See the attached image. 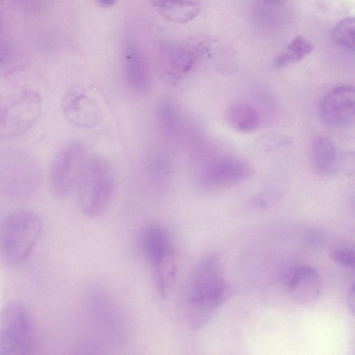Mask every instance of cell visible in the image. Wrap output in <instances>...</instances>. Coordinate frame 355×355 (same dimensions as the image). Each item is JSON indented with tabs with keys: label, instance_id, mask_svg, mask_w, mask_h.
Instances as JSON below:
<instances>
[{
	"label": "cell",
	"instance_id": "1",
	"mask_svg": "<svg viewBox=\"0 0 355 355\" xmlns=\"http://www.w3.org/2000/svg\"><path fill=\"white\" fill-rule=\"evenodd\" d=\"M227 295L220 259L215 253H209L198 262L187 282L185 308L189 327L198 329L205 326Z\"/></svg>",
	"mask_w": 355,
	"mask_h": 355
},
{
	"label": "cell",
	"instance_id": "2",
	"mask_svg": "<svg viewBox=\"0 0 355 355\" xmlns=\"http://www.w3.org/2000/svg\"><path fill=\"white\" fill-rule=\"evenodd\" d=\"M115 179L108 161L99 155L87 157L76 188L81 212L90 218L103 214L114 195Z\"/></svg>",
	"mask_w": 355,
	"mask_h": 355
},
{
	"label": "cell",
	"instance_id": "3",
	"mask_svg": "<svg viewBox=\"0 0 355 355\" xmlns=\"http://www.w3.org/2000/svg\"><path fill=\"white\" fill-rule=\"evenodd\" d=\"M40 217L28 209L14 211L0 222V261L7 266L24 261L42 232Z\"/></svg>",
	"mask_w": 355,
	"mask_h": 355
},
{
	"label": "cell",
	"instance_id": "4",
	"mask_svg": "<svg viewBox=\"0 0 355 355\" xmlns=\"http://www.w3.org/2000/svg\"><path fill=\"white\" fill-rule=\"evenodd\" d=\"M42 181L41 168L32 156L17 149L0 150V194L25 198L35 193Z\"/></svg>",
	"mask_w": 355,
	"mask_h": 355
},
{
	"label": "cell",
	"instance_id": "5",
	"mask_svg": "<svg viewBox=\"0 0 355 355\" xmlns=\"http://www.w3.org/2000/svg\"><path fill=\"white\" fill-rule=\"evenodd\" d=\"M42 109V96L33 89L0 95V140L24 135L36 123Z\"/></svg>",
	"mask_w": 355,
	"mask_h": 355
},
{
	"label": "cell",
	"instance_id": "6",
	"mask_svg": "<svg viewBox=\"0 0 355 355\" xmlns=\"http://www.w3.org/2000/svg\"><path fill=\"white\" fill-rule=\"evenodd\" d=\"M35 334L26 306L15 301L0 311V354L25 355L31 353Z\"/></svg>",
	"mask_w": 355,
	"mask_h": 355
},
{
	"label": "cell",
	"instance_id": "7",
	"mask_svg": "<svg viewBox=\"0 0 355 355\" xmlns=\"http://www.w3.org/2000/svg\"><path fill=\"white\" fill-rule=\"evenodd\" d=\"M87 157L85 145L78 141L67 144L56 155L51 168L50 181L57 196L66 197L76 187Z\"/></svg>",
	"mask_w": 355,
	"mask_h": 355
},
{
	"label": "cell",
	"instance_id": "8",
	"mask_svg": "<svg viewBox=\"0 0 355 355\" xmlns=\"http://www.w3.org/2000/svg\"><path fill=\"white\" fill-rule=\"evenodd\" d=\"M207 49V41L200 38L170 42L162 50L163 70L173 79H181L191 70Z\"/></svg>",
	"mask_w": 355,
	"mask_h": 355
},
{
	"label": "cell",
	"instance_id": "9",
	"mask_svg": "<svg viewBox=\"0 0 355 355\" xmlns=\"http://www.w3.org/2000/svg\"><path fill=\"white\" fill-rule=\"evenodd\" d=\"M355 111V90L349 85L332 89L322 100L320 113L322 121L334 127L353 123Z\"/></svg>",
	"mask_w": 355,
	"mask_h": 355
},
{
	"label": "cell",
	"instance_id": "10",
	"mask_svg": "<svg viewBox=\"0 0 355 355\" xmlns=\"http://www.w3.org/2000/svg\"><path fill=\"white\" fill-rule=\"evenodd\" d=\"M253 174V168L243 159L225 157L207 164L202 169L201 178L206 186L221 188L236 185Z\"/></svg>",
	"mask_w": 355,
	"mask_h": 355
},
{
	"label": "cell",
	"instance_id": "11",
	"mask_svg": "<svg viewBox=\"0 0 355 355\" xmlns=\"http://www.w3.org/2000/svg\"><path fill=\"white\" fill-rule=\"evenodd\" d=\"M282 281L291 296L302 304L315 301L322 292L321 277L310 266L299 265L288 269L282 275Z\"/></svg>",
	"mask_w": 355,
	"mask_h": 355
},
{
	"label": "cell",
	"instance_id": "12",
	"mask_svg": "<svg viewBox=\"0 0 355 355\" xmlns=\"http://www.w3.org/2000/svg\"><path fill=\"white\" fill-rule=\"evenodd\" d=\"M139 239L141 253L151 268L175 254L169 232L162 224H149Z\"/></svg>",
	"mask_w": 355,
	"mask_h": 355
},
{
	"label": "cell",
	"instance_id": "13",
	"mask_svg": "<svg viewBox=\"0 0 355 355\" xmlns=\"http://www.w3.org/2000/svg\"><path fill=\"white\" fill-rule=\"evenodd\" d=\"M64 113L69 121L80 127L95 125L98 119L97 107L80 87H71L63 100Z\"/></svg>",
	"mask_w": 355,
	"mask_h": 355
},
{
	"label": "cell",
	"instance_id": "14",
	"mask_svg": "<svg viewBox=\"0 0 355 355\" xmlns=\"http://www.w3.org/2000/svg\"><path fill=\"white\" fill-rule=\"evenodd\" d=\"M125 79L128 86L137 92H145L150 87V74L146 61L134 44H127L123 52Z\"/></svg>",
	"mask_w": 355,
	"mask_h": 355
},
{
	"label": "cell",
	"instance_id": "15",
	"mask_svg": "<svg viewBox=\"0 0 355 355\" xmlns=\"http://www.w3.org/2000/svg\"><path fill=\"white\" fill-rule=\"evenodd\" d=\"M163 17L174 23H187L200 12V0H150Z\"/></svg>",
	"mask_w": 355,
	"mask_h": 355
},
{
	"label": "cell",
	"instance_id": "16",
	"mask_svg": "<svg viewBox=\"0 0 355 355\" xmlns=\"http://www.w3.org/2000/svg\"><path fill=\"white\" fill-rule=\"evenodd\" d=\"M227 119L234 128L244 132L255 130L259 123L257 110L248 103L233 105L228 110Z\"/></svg>",
	"mask_w": 355,
	"mask_h": 355
},
{
	"label": "cell",
	"instance_id": "17",
	"mask_svg": "<svg viewBox=\"0 0 355 355\" xmlns=\"http://www.w3.org/2000/svg\"><path fill=\"white\" fill-rule=\"evenodd\" d=\"M337 152L332 141L326 137H318L313 144L312 159L315 168L320 173H327L334 168Z\"/></svg>",
	"mask_w": 355,
	"mask_h": 355
},
{
	"label": "cell",
	"instance_id": "18",
	"mask_svg": "<svg viewBox=\"0 0 355 355\" xmlns=\"http://www.w3.org/2000/svg\"><path fill=\"white\" fill-rule=\"evenodd\" d=\"M156 119L161 130L169 137L177 135L180 128V118L178 110L168 100H162L156 107Z\"/></svg>",
	"mask_w": 355,
	"mask_h": 355
},
{
	"label": "cell",
	"instance_id": "19",
	"mask_svg": "<svg viewBox=\"0 0 355 355\" xmlns=\"http://www.w3.org/2000/svg\"><path fill=\"white\" fill-rule=\"evenodd\" d=\"M313 49V44L306 37L299 35L293 38L287 46V51L275 60V66L284 67L309 54Z\"/></svg>",
	"mask_w": 355,
	"mask_h": 355
},
{
	"label": "cell",
	"instance_id": "20",
	"mask_svg": "<svg viewBox=\"0 0 355 355\" xmlns=\"http://www.w3.org/2000/svg\"><path fill=\"white\" fill-rule=\"evenodd\" d=\"M331 39L337 46L347 50L354 49V18L348 17L339 21L332 28Z\"/></svg>",
	"mask_w": 355,
	"mask_h": 355
},
{
	"label": "cell",
	"instance_id": "21",
	"mask_svg": "<svg viewBox=\"0 0 355 355\" xmlns=\"http://www.w3.org/2000/svg\"><path fill=\"white\" fill-rule=\"evenodd\" d=\"M330 257L336 263L347 268L354 269V250L348 247H338L331 250Z\"/></svg>",
	"mask_w": 355,
	"mask_h": 355
},
{
	"label": "cell",
	"instance_id": "22",
	"mask_svg": "<svg viewBox=\"0 0 355 355\" xmlns=\"http://www.w3.org/2000/svg\"><path fill=\"white\" fill-rule=\"evenodd\" d=\"M279 195L274 191L261 193L252 200L253 205L259 209H264L272 206L279 199Z\"/></svg>",
	"mask_w": 355,
	"mask_h": 355
},
{
	"label": "cell",
	"instance_id": "23",
	"mask_svg": "<svg viewBox=\"0 0 355 355\" xmlns=\"http://www.w3.org/2000/svg\"><path fill=\"white\" fill-rule=\"evenodd\" d=\"M303 241L309 249L316 250L322 245V236L318 230L310 229L304 233Z\"/></svg>",
	"mask_w": 355,
	"mask_h": 355
},
{
	"label": "cell",
	"instance_id": "24",
	"mask_svg": "<svg viewBox=\"0 0 355 355\" xmlns=\"http://www.w3.org/2000/svg\"><path fill=\"white\" fill-rule=\"evenodd\" d=\"M347 302L349 306V311L352 314L354 313V282L349 285L347 294Z\"/></svg>",
	"mask_w": 355,
	"mask_h": 355
},
{
	"label": "cell",
	"instance_id": "25",
	"mask_svg": "<svg viewBox=\"0 0 355 355\" xmlns=\"http://www.w3.org/2000/svg\"><path fill=\"white\" fill-rule=\"evenodd\" d=\"M98 3L103 7H110L115 3L116 0H96Z\"/></svg>",
	"mask_w": 355,
	"mask_h": 355
},
{
	"label": "cell",
	"instance_id": "26",
	"mask_svg": "<svg viewBox=\"0 0 355 355\" xmlns=\"http://www.w3.org/2000/svg\"><path fill=\"white\" fill-rule=\"evenodd\" d=\"M261 1H263L267 2V3H278V2L282 1L283 0H261Z\"/></svg>",
	"mask_w": 355,
	"mask_h": 355
}]
</instances>
